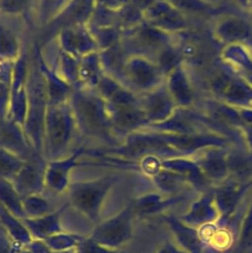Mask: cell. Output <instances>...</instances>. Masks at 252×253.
I'll return each mask as SVG.
<instances>
[{
	"mask_svg": "<svg viewBox=\"0 0 252 253\" xmlns=\"http://www.w3.org/2000/svg\"><path fill=\"white\" fill-rule=\"evenodd\" d=\"M0 205L15 216L21 219L26 217L23 198L10 180L0 179Z\"/></svg>",
	"mask_w": 252,
	"mask_h": 253,
	"instance_id": "603a6c76",
	"label": "cell"
},
{
	"mask_svg": "<svg viewBox=\"0 0 252 253\" xmlns=\"http://www.w3.org/2000/svg\"><path fill=\"white\" fill-rule=\"evenodd\" d=\"M252 249V205L240 233L237 253H249Z\"/></svg>",
	"mask_w": 252,
	"mask_h": 253,
	"instance_id": "d590c367",
	"label": "cell"
},
{
	"mask_svg": "<svg viewBox=\"0 0 252 253\" xmlns=\"http://www.w3.org/2000/svg\"><path fill=\"white\" fill-rule=\"evenodd\" d=\"M163 42V35L159 29L145 21L124 32L122 43L129 55L144 56L146 52L159 49Z\"/></svg>",
	"mask_w": 252,
	"mask_h": 253,
	"instance_id": "9c48e42d",
	"label": "cell"
},
{
	"mask_svg": "<svg viewBox=\"0 0 252 253\" xmlns=\"http://www.w3.org/2000/svg\"><path fill=\"white\" fill-rule=\"evenodd\" d=\"M178 198H172L162 200L159 195L146 194L132 200L135 214L138 215H150L159 212L166 207L175 204L179 201Z\"/></svg>",
	"mask_w": 252,
	"mask_h": 253,
	"instance_id": "cb8c5ba5",
	"label": "cell"
},
{
	"mask_svg": "<svg viewBox=\"0 0 252 253\" xmlns=\"http://www.w3.org/2000/svg\"><path fill=\"white\" fill-rule=\"evenodd\" d=\"M22 52L17 35L0 21V60L14 62Z\"/></svg>",
	"mask_w": 252,
	"mask_h": 253,
	"instance_id": "d4e9b609",
	"label": "cell"
},
{
	"mask_svg": "<svg viewBox=\"0 0 252 253\" xmlns=\"http://www.w3.org/2000/svg\"><path fill=\"white\" fill-rule=\"evenodd\" d=\"M113 131L118 138L138 131L148 124L139 102L127 104H107Z\"/></svg>",
	"mask_w": 252,
	"mask_h": 253,
	"instance_id": "ba28073f",
	"label": "cell"
},
{
	"mask_svg": "<svg viewBox=\"0 0 252 253\" xmlns=\"http://www.w3.org/2000/svg\"><path fill=\"white\" fill-rule=\"evenodd\" d=\"M59 49L80 59L84 55L99 51L98 45L87 25H79L61 30L57 36Z\"/></svg>",
	"mask_w": 252,
	"mask_h": 253,
	"instance_id": "4fadbf2b",
	"label": "cell"
},
{
	"mask_svg": "<svg viewBox=\"0 0 252 253\" xmlns=\"http://www.w3.org/2000/svg\"><path fill=\"white\" fill-rule=\"evenodd\" d=\"M157 0H130V4L135 7L138 11L141 13H144V11L149 8L153 3H155Z\"/></svg>",
	"mask_w": 252,
	"mask_h": 253,
	"instance_id": "7bdbcfd3",
	"label": "cell"
},
{
	"mask_svg": "<svg viewBox=\"0 0 252 253\" xmlns=\"http://www.w3.org/2000/svg\"><path fill=\"white\" fill-rule=\"evenodd\" d=\"M99 55L104 73L122 83L125 67L128 57L130 56L124 47L122 42L106 49L100 50Z\"/></svg>",
	"mask_w": 252,
	"mask_h": 253,
	"instance_id": "ac0fdd59",
	"label": "cell"
},
{
	"mask_svg": "<svg viewBox=\"0 0 252 253\" xmlns=\"http://www.w3.org/2000/svg\"><path fill=\"white\" fill-rule=\"evenodd\" d=\"M11 101V83L0 79V119L8 117Z\"/></svg>",
	"mask_w": 252,
	"mask_h": 253,
	"instance_id": "f35d334b",
	"label": "cell"
},
{
	"mask_svg": "<svg viewBox=\"0 0 252 253\" xmlns=\"http://www.w3.org/2000/svg\"><path fill=\"white\" fill-rule=\"evenodd\" d=\"M85 237L69 232H58L51 235L50 237L42 240L45 245L52 251L55 252H69L74 251Z\"/></svg>",
	"mask_w": 252,
	"mask_h": 253,
	"instance_id": "83f0119b",
	"label": "cell"
},
{
	"mask_svg": "<svg viewBox=\"0 0 252 253\" xmlns=\"http://www.w3.org/2000/svg\"><path fill=\"white\" fill-rule=\"evenodd\" d=\"M66 205L60 209L38 217H25L22 219L33 239L44 240L53 234L62 231L60 217Z\"/></svg>",
	"mask_w": 252,
	"mask_h": 253,
	"instance_id": "2e32d148",
	"label": "cell"
},
{
	"mask_svg": "<svg viewBox=\"0 0 252 253\" xmlns=\"http://www.w3.org/2000/svg\"><path fill=\"white\" fill-rule=\"evenodd\" d=\"M46 162L44 157L38 153L25 160L22 168L12 180L22 198L42 192L45 187L44 172Z\"/></svg>",
	"mask_w": 252,
	"mask_h": 253,
	"instance_id": "8fae6325",
	"label": "cell"
},
{
	"mask_svg": "<svg viewBox=\"0 0 252 253\" xmlns=\"http://www.w3.org/2000/svg\"><path fill=\"white\" fill-rule=\"evenodd\" d=\"M183 179L184 178L180 174L167 169L165 170L160 169L153 176V180L156 187L159 190L166 193H171L173 191H176L179 188Z\"/></svg>",
	"mask_w": 252,
	"mask_h": 253,
	"instance_id": "1f68e13d",
	"label": "cell"
},
{
	"mask_svg": "<svg viewBox=\"0 0 252 253\" xmlns=\"http://www.w3.org/2000/svg\"><path fill=\"white\" fill-rule=\"evenodd\" d=\"M119 178L107 175L98 179L78 181L68 186V197L72 207L94 223L101 219L103 204Z\"/></svg>",
	"mask_w": 252,
	"mask_h": 253,
	"instance_id": "277c9868",
	"label": "cell"
},
{
	"mask_svg": "<svg viewBox=\"0 0 252 253\" xmlns=\"http://www.w3.org/2000/svg\"><path fill=\"white\" fill-rule=\"evenodd\" d=\"M33 51L43 76L48 105H59L68 102L73 87L47 64L42 56V46L38 42H35Z\"/></svg>",
	"mask_w": 252,
	"mask_h": 253,
	"instance_id": "5bb4252c",
	"label": "cell"
},
{
	"mask_svg": "<svg viewBox=\"0 0 252 253\" xmlns=\"http://www.w3.org/2000/svg\"><path fill=\"white\" fill-rule=\"evenodd\" d=\"M104 74L99 51L88 53L79 59V79L77 86L95 90Z\"/></svg>",
	"mask_w": 252,
	"mask_h": 253,
	"instance_id": "d6986e66",
	"label": "cell"
},
{
	"mask_svg": "<svg viewBox=\"0 0 252 253\" xmlns=\"http://www.w3.org/2000/svg\"><path fill=\"white\" fill-rule=\"evenodd\" d=\"M164 219L170 226L178 241L184 247H186L191 253H201L200 240L197 232L194 229L189 228L183 222L172 216H166Z\"/></svg>",
	"mask_w": 252,
	"mask_h": 253,
	"instance_id": "484cf974",
	"label": "cell"
},
{
	"mask_svg": "<svg viewBox=\"0 0 252 253\" xmlns=\"http://www.w3.org/2000/svg\"><path fill=\"white\" fill-rule=\"evenodd\" d=\"M18 253H33L29 248H27V247H24V248H22Z\"/></svg>",
	"mask_w": 252,
	"mask_h": 253,
	"instance_id": "f6af8a7d",
	"label": "cell"
},
{
	"mask_svg": "<svg viewBox=\"0 0 252 253\" xmlns=\"http://www.w3.org/2000/svg\"><path fill=\"white\" fill-rule=\"evenodd\" d=\"M157 253H179V252L170 244H166Z\"/></svg>",
	"mask_w": 252,
	"mask_h": 253,
	"instance_id": "ee69618b",
	"label": "cell"
},
{
	"mask_svg": "<svg viewBox=\"0 0 252 253\" xmlns=\"http://www.w3.org/2000/svg\"><path fill=\"white\" fill-rule=\"evenodd\" d=\"M86 153L84 147L76 148L67 157L50 160L46 162L44 172V183L52 192L60 194L68 189L71 171L78 166L79 158Z\"/></svg>",
	"mask_w": 252,
	"mask_h": 253,
	"instance_id": "7c38bea8",
	"label": "cell"
},
{
	"mask_svg": "<svg viewBox=\"0 0 252 253\" xmlns=\"http://www.w3.org/2000/svg\"><path fill=\"white\" fill-rule=\"evenodd\" d=\"M129 2L130 0H96V4L115 11L120 10Z\"/></svg>",
	"mask_w": 252,
	"mask_h": 253,
	"instance_id": "b9f144b4",
	"label": "cell"
},
{
	"mask_svg": "<svg viewBox=\"0 0 252 253\" xmlns=\"http://www.w3.org/2000/svg\"><path fill=\"white\" fill-rule=\"evenodd\" d=\"M25 160L20 156L0 148V179L12 181L20 171Z\"/></svg>",
	"mask_w": 252,
	"mask_h": 253,
	"instance_id": "f546056e",
	"label": "cell"
},
{
	"mask_svg": "<svg viewBox=\"0 0 252 253\" xmlns=\"http://www.w3.org/2000/svg\"><path fill=\"white\" fill-rule=\"evenodd\" d=\"M0 148L8 150L24 160L36 154L26 137L23 126L9 118L0 119Z\"/></svg>",
	"mask_w": 252,
	"mask_h": 253,
	"instance_id": "9a60e30c",
	"label": "cell"
},
{
	"mask_svg": "<svg viewBox=\"0 0 252 253\" xmlns=\"http://www.w3.org/2000/svg\"><path fill=\"white\" fill-rule=\"evenodd\" d=\"M76 129L82 135L114 147L120 144L115 135L106 101L94 89L73 87L68 100Z\"/></svg>",
	"mask_w": 252,
	"mask_h": 253,
	"instance_id": "6da1fadb",
	"label": "cell"
},
{
	"mask_svg": "<svg viewBox=\"0 0 252 253\" xmlns=\"http://www.w3.org/2000/svg\"><path fill=\"white\" fill-rule=\"evenodd\" d=\"M76 125L68 102L48 105L44 120L42 156L46 161L64 157L76 131Z\"/></svg>",
	"mask_w": 252,
	"mask_h": 253,
	"instance_id": "3957f363",
	"label": "cell"
},
{
	"mask_svg": "<svg viewBox=\"0 0 252 253\" xmlns=\"http://www.w3.org/2000/svg\"><path fill=\"white\" fill-rule=\"evenodd\" d=\"M228 170H230L235 178L244 181L252 175V161L243 156L232 157L228 162Z\"/></svg>",
	"mask_w": 252,
	"mask_h": 253,
	"instance_id": "d6a6232c",
	"label": "cell"
},
{
	"mask_svg": "<svg viewBox=\"0 0 252 253\" xmlns=\"http://www.w3.org/2000/svg\"><path fill=\"white\" fill-rule=\"evenodd\" d=\"M27 97L28 107L23 129L33 150L36 153L42 155L44 120L48 101L43 76L40 70L33 49L30 55Z\"/></svg>",
	"mask_w": 252,
	"mask_h": 253,
	"instance_id": "7a4b0ae2",
	"label": "cell"
},
{
	"mask_svg": "<svg viewBox=\"0 0 252 253\" xmlns=\"http://www.w3.org/2000/svg\"><path fill=\"white\" fill-rule=\"evenodd\" d=\"M204 170L208 177L213 180H219L226 175L228 171V165L223 159L219 157H211L205 161Z\"/></svg>",
	"mask_w": 252,
	"mask_h": 253,
	"instance_id": "e575fe53",
	"label": "cell"
},
{
	"mask_svg": "<svg viewBox=\"0 0 252 253\" xmlns=\"http://www.w3.org/2000/svg\"><path fill=\"white\" fill-rule=\"evenodd\" d=\"M138 102L148 123L162 120L168 112V99L161 92L144 94L142 97H138Z\"/></svg>",
	"mask_w": 252,
	"mask_h": 253,
	"instance_id": "7402d4cb",
	"label": "cell"
},
{
	"mask_svg": "<svg viewBox=\"0 0 252 253\" xmlns=\"http://www.w3.org/2000/svg\"><path fill=\"white\" fill-rule=\"evenodd\" d=\"M23 207L26 217H38L51 211L49 203L41 194L24 197Z\"/></svg>",
	"mask_w": 252,
	"mask_h": 253,
	"instance_id": "4dcf8cb0",
	"label": "cell"
},
{
	"mask_svg": "<svg viewBox=\"0 0 252 253\" xmlns=\"http://www.w3.org/2000/svg\"><path fill=\"white\" fill-rule=\"evenodd\" d=\"M134 215L135 211L131 200L117 214L97 223L89 237L101 245L118 249L132 238Z\"/></svg>",
	"mask_w": 252,
	"mask_h": 253,
	"instance_id": "5b68a950",
	"label": "cell"
},
{
	"mask_svg": "<svg viewBox=\"0 0 252 253\" xmlns=\"http://www.w3.org/2000/svg\"><path fill=\"white\" fill-rule=\"evenodd\" d=\"M37 0H0V12L7 15L26 13Z\"/></svg>",
	"mask_w": 252,
	"mask_h": 253,
	"instance_id": "8d00e7d4",
	"label": "cell"
},
{
	"mask_svg": "<svg viewBox=\"0 0 252 253\" xmlns=\"http://www.w3.org/2000/svg\"><path fill=\"white\" fill-rule=\"evenodd\" d=\"M0 225L5 229L13 241L22 247H26L33 240L32 235L22 219L12 214L2 205H0Z\"/></svg>",
	"mask_w": 252,
	"mask_h": 253,
	"instance_id": "ffe728a7",
	"label": "cell"
},
{
	"mask_svg": "<svg viewBox=\"0 0 252 253\" xmlns=\"http://www.w3.org/2000/svg\"><path fill=\"white\" fill-rule=\"evenodd\" d=\"M247 186H240L238 183L230 182L217 188L213 199L223 215H228L237 205Z\"/></svg>",
	"mask_w": 252,
	"mask_h": 253,
	"instance_id": "44dd1931",
	"label": "cell"
},
{
	"mask_svg": "<svg viewBox=\"0 0 252 253\" xmlns=\"http://www.w3.org/2000/svg\"><path fill=\"white\" fill-rule=\"evenodd\" d=\"M33 253H75L74 251H69V252H55L50 250L45 243L42 240H38V239H33L31 243H29L27 246Z\"/></svg>",
	"mask_w": 252,
	"mask_h": 253,
	"instance_id": "60d3db41",
	"label": "cell"
},
{
	"mask_svg": "<svg viewBox=\"0 0 252 253\" xmlns=\"http://www.w3.org/2000/svg\"><path fill=\"white\" fill-rule=\"evenodd\" d=\"M159 69L146 57L130 55L126 61L123 84L133 93L145 92L156 83Z\"/></svg>",
	"mask_w": 252,
	"mask_h": 253,
	"instance_id": "30bf717a",
	"label": "cell"
},
{
	"mask_svg": "<svg viewBox=\"0 0 252 253\" xmlns=\"http://www.w3.org/2000/svg\"><path fill=\"white\" fill-rule=\"evenodd\" d=\"M95 90L107 104H127L138 101L135 93L107 74L102 76Z\"/></svg>",
	"mask_w": 252,
	"mask_h": 253,
	"instance_id": "e0dca14e",
	"label": "cell"
},
{
	"mask_svg": "<svg viewBox=\"0 0 252 253\" xmlns=\"http://www.w3.org/2000/svg\"><path fill=\"white\" fill-rule=\"evenodd\" d=\"M57 64L59 68L57 73L72 87H76L79 79V59L59 49Z\"/></svg>",
	"mask_w": 252,
	"mask_h": 253,
	"instance_id": "f1b7e54d",
	"label": "cell"
},
{
	"mask_svg": "<svg viewBox=\"0 0 252 253\" xmlns=\"http://www.w3.org/2000/svg\"><path fill=\"white\" fill-rule=\"evenodd\" d=\"M22 248L13 241L5 229L0 225V253H18Z\"/></svg>",
	"mask_w": 252,
	"mask_h": 253,
	"instance_id": "ab89813d",
	"label": "cell"
},
{
	"mask_svg": "<svg viewBox=\"0 0 252 253\" xmlns=\"http://www.w3.org/2000/svg\"><path fill=\"white\" fill-rule=\"evenodd\" d=\"M75 253H120L118 249H111L96 242L90 237H85L79 246L75 249Z\"/></svg>",
	"mask_w": 252,
	"mask_h": 253,
	"instance_id": "74e56055",
	"label": "cell"
},
{
	"mask_svg": "<svg viewBox=\"0 0 252 253\" xmlns=\"http://www.w3.org/2000/svg\"><path fill=\"white\" fill-rule=\"evenodd\" d=\"M166 148L165 141L157 136L139 131L126 135L117 146L106 149L102 154L122 158L123 160H137L153 155Z\"/></svg>",
	"mask_w": 252,
	"mask_h": 253,
	"instance_id": "52a82bcc",
	"label": "cell"
},
{
	"mask_svg": "<svg viewBox=\"0 0 252 253\" xmlns=\"http://www.w3.org/2000/svg\"><path fill=\"white\" fill-rule=\"evenodd\" d=\"M213 194L205 195L200 201L193 205L191 211L183 219L193 224H203L212 220L215 216V211L212 207Z\"/></svg>",
	"mask_w": 252,
	"mask_h": 253,
	"instance_id": "4316f807",
	"label": "cell"
},
{
	"mask_svg": "<svg viewBox=\"0 0 252 253\" xmlns=\"http://www.w3.org/2000/svg\"><path fill=\"white\" fill-rule=\"evenodd\" d=\"M39 18L42 25L54 17L68 0H38Z\"/></svg>",
	"mask_w": 252,
	"mask_h": 253,
	"instance_id": "836d02e7",
	"label": "cell"
},
{
	"mask_svg": "<svg viewBox=\"0 0 252 253\" xmlns=\"http://www.w3.org/2000/svg\"><path fill=\"white\" fill-rule=\"evenodd\" d=\"M96 7V0H68L60 11L47 23L42 25L38 43L41 46L56 38L57 34L66 28L87 25Z\"/></svg>",
	"mask_w": 252,
	"mask_h": 253,
	"instance_id": "8992f818",
	"label": "cell"
}]
</instances>
